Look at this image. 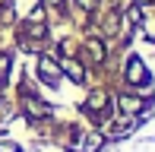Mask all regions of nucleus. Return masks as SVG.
<instances>
[{
	"instance_id": "4",
	"label": "nucleus",
	"mask_w": 155,
	"mask_h": 152,
	"mask_svg": "<svg viewBox=\"0 0 155 152\" xmlns=\"http://www.w3.org/2000/svg\"><path fill=\"white\" fill-rule=\"evenodd\" d=\"M104 101H108V95H104L101 89H98V92H92V95H89V111H101Z\"/></svg>"
},
{
	"instance_id": "12",
	"label": "nucleus",
	"mask_w": 155,
	"mask_h": 152,
	"mask_svg": "<svg viewBox=\"0 0 155 152\" xmlns=\"http://www.w3.org/2000/svg\"><path fill=\"white\" fill-rule=\"evenodd\" d=\"M41 3H48V6H60L63 0H41Z\"/></svg>"
},
{
	"instance_id": "3",
	"label": "nucleus",
	"mask_w": 155,
	"mask_h": 152,
	"mask_svg": "<svg viewBox=\"0 0 155 152\" xmlns=\"http://www.w3.org/2000/svg\"><path fill=\"white\" fill-rule=\"evenodd\" d=\"M60 70L67 73L73 82H82V76H86V73H82V67L76 64V60H70V57H63V60H60Z\"/></svg>"
},
{
	"instance_id": "5",
	"label": "nucleus",
	"mask_w": 155,
	"mask_h": 152,
	"mask_svg": "<svg viewBox=\"0 0 155 152\" xmlns=\"http://www.w3.org/2000/svg\"><path fill=\"white\" fill-rule=\"evenodd\" d=\"M120 108H124L127 114H136L143 105H139V98H127V95H124V98H120Z\"/></svg>"
},
{
	"instance_id": "9",
	"label": "nucleus",
	"mask_w": 155,
	"mask_h": 152,
	"mask_svg": "<svg viewBox=\"0 0 155 152\" xmlns=\"http://www.w3.org/2000/svg\"><path fill=\"white\" fill-rule=\"evenodd\" d=\"M0 152H22V149L16 143H10V140H0Z\"/></svg>"
},
{
	"instance_id": "11",
	"label": "nucleus",
	"mask_w": 155,
	"mask_h": 152,
	"mask_svg": "<svg viewBox=\"0 0 155 152\" xmlns=\"http://www.w3.org/2000/svg\"><path fill=\"white\" fill-rule=\"evenodd\" d=\"M76 3H79L82 10H95V6H98V0H76Z\"/></svg>"
},
{
	"instance_id": "7",
	"label": "nucleus",
	"mask_w": 155,
	"mask_h": 152,
	"mask_svg": "<svg viewBox=\"0 0 155 152\" xmlns=\"http://www.w3.org/2000/svg\"><path fill=\"white\" fill-rule=\"evenodd\" d=\"M10 64H13L10 54H0V82H3V79H6V73H10Z\"/></svg>"
},
{
	"instance_id": "8",
	"label": "nucleus",
	"mask_w": 155,
	"mask_h": 152,
	"mask_svg": "<svg viewBox=\"0 0 155 152\" xmlns=\"http://www.w3.org/2000/svg\"><path fill=\"white\" fill-rule=\"evenodd\" d=\"M89 51H92V57H95V60H101V57H104V45H101V41H95V38L89 41Z\"/></svg>"
},
{
	"instance_id": "6",
	"label": "nucleus",
	"mask_w": 155,
	"mask_h": 152,
	"mask_svg": "<svg viewBox=\"0 0 155 152\" xmlns=\"http://www.w3.org/2000/svg\"><path fill=\"white\" fill-rule=\"evenodd\" d=\"M29 114L32 117H45L48 114V105H45V101H29Z\"/></svg>"
},
{
	"instance_id": "13",
	"label": "nucleus",
	"mask_w": 155,
	"mask_h": 152,
	"mask_svg": "<svg viewBox=\"0 0 155 152\" xmlns=\"http://www.w3.org/2000/svg\"><path fill=\"white\" fill-rule=\"evenodd\" d=\"M143 3H152V0H143Z\"/></svg>"
},
{
	"instance_id": "2",
	"label": "nucleus",
	"mask_w": 155,
	"mask_h": 152,
	"mask_svg": "<svg viewBox=\"0 0 155 152\" xmlns=\"http://www.w3.org/2000/svg\"><path fill=\"white\" fill-rule=\"evenodd\" d=\"M127 82H133V86H146V82H149L146 64L139 57H130V64H127Z\"/></svg>"
},
{
	"instance_id": "1",
	"label": "nucleus",
	"mask_w": 155,
	"mask_h": 152,
	"mask_svg": "<svg viewBox=\"0 0 155 152\" xmlns=\"http://www.w3.org/2000/svg\"><path fill=\"white\" fill-rule=\"evenodd\" d=\"M38 73H41V79H45L48 86H57V79H60V64H54L48 54H41V57H38Z\"/></svg>"
},
{
	"instance_id": "10",
	"label": "nucleus",
	"mask_w": 155,
	"mask_h": 152,
	"mask_svg": "<svg viewBox=\"0 0 155 152\" xmlns=\"http://www.w3.org/2000/svg\"><path fill=\"white\" fill-rule=\"evenodd\" d=\"M127 16H130V22H139V19H143V13H139V6H130V13H127Z\"/></svg>"
}]
</instances>
